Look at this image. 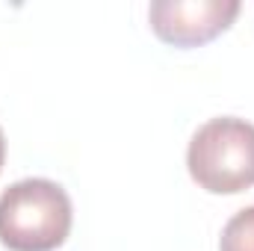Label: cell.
<instances>
[{
  "label": "cell",
  "mask_w": 254,
  "mask_h": 251,
  "mask_svg": "<svg viewBox=\"0 0 254 251\" xmlns=\"http://www.w3.org/2000/svg\"><path fill=\"white\" fill-rule=\"evenodd\" d=\"M3 163H6V136L0 130V172H3Z\"/></svg>",
  "instance_id": "5b68a950"
},
{
  "label": "cell",
  "mask_w": 254,
  "mask_h": 251,
  "mask_svg": "<svg viewBox=\"0 0 254 251\" xmlns=\"http://www.w3.org/2000/svg\"><path fill=\"white\" fill-rule=\"evenodd\" d=\"M187 169L213 195H237L254 187V125L237 116L210 119L192 136Z\"/></svg>",
  "instance_id": "7a4b0ae2"
},
{
  "label": "cell",
  "mask_w": 254,
  "mask_h": 251,
  "mask_svg": "<svg viewBox=\"0 0 254 251\" xmlns=\"http://www.w3.org/2000/svg\"><path fill=\"white\" fill-rule=\"evenodd\" d=\"M74 210L60 184L18 181L0 195V243L9 251H54L71 234Z\"/></svg>",
  "instance_id": "6da1fadb"
},
{
  "label": "cell",
  "mask_w": 254,
  "mask_h": 251,
  "mask_svg": "<svg viewBox=\"0 0 254 251\" xmlns=\"http://www.w3.org/2000/svg\"><path fill=\"white\" fill-rule=\"evenodd\" d=\"M219 251H254V204L228 219L222 228Z\"/></svg>",
  "instance_id": "277c9868"
},
{
  "label": "cell",
  "mask_w": 254,
  "mask_h": 251,
  "mask_svg": "<svg viewBox=\"0 0 254 251\" xmlns=\"http://www.w3.org/2000/svg\"><path fill=\"white\" fill-rule=\"evenodd\" d=\"M240 15L237 0H154L148 9L151 30L175 48H198L222 36Z\"/></svg>",
  "instance_id": "3957f363"
}]
</instances>
